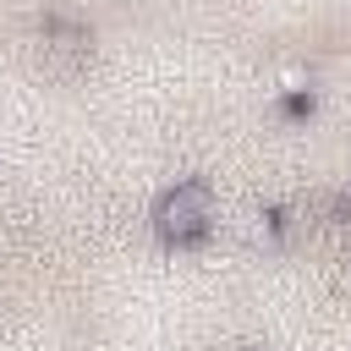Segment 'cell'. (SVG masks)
I'll return each mask as SVG.
<instances>
[{
  "label": "cell",
  "mask_w": 351,
  "mask_h": 351,
  "mask_svg": "<svg viewBox=\"0 0 351 351\" xmlns=\"http://www.w3.org/2000/svg\"><path fill=\"white\" fill-rule=\"evenodd\" d=\"M214 225V197L203 181H176L159 203H154V230L170 241V247H192L203 241Z\"/></svg>",
  "instance_id": "6da1fadb"
}]
</instances>
